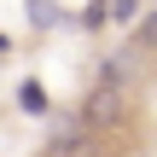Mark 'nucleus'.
<instances>
[{
    "label": "nucleus",
    "instance_id": "obj_1",
    "mask_svg": "<svg viewBox=\"0 0 157 157\" xmlns=\"http://www.w3.org/2000/svg\"><path fill=\"white\" fill-rule=\"evenodd\" d=\"M117 117H122V76H117V70H105V76H99V87L87 93V105H82V122H87V128H111Z\"/></svg>",
    "mask_w": 157,
    "mask_h": 157
},
{
    "label": "nucleus",
    "instance_id": "obj_2",
    "mask_svg": "<svg viewBox=\"0 0 157 157\" xmlns=\"http://www.w3.org/2000/svg\"><path fill=\"white\" fill-rule=\"evenodd\" d=\"M17 105H23L29 117H41V111H47V93H41V82H23V87H17Z\"/></svg>",
    "mask_w": 157,
    "mask_h": 157
},
{
    "label": "nucleus",
    "instance_id": "obj_3",
    "mask_svg": "<svg viewBox=\"0 0 157 157\" xmlns=\"http://www.w3.org/2000/svg\"><path fill=\"white\" fill-rule=\"evenodd\" d=\"M29 23L35 29H52L58 23V0H29Z\"/></svg>",
    "mask_w": 157,
    "mask_h": 157
},
{
    "label": "nucleus",
    "instance_id": "obj_4",
    "mask_svg": "<svg viewBox=\"0 0 157 157\" xmlns=\"http://www.w3.org/2000/svg\"><path fill=\"white\" fill-rule=\"evenodd\" d=\"M134 41H140L146 52H157V12H146V17H140V29H134Z\"/></svg>",
    "mask_w": 157,
    "mask_h": 157
},
{
    "label": "nucleus",
    "instance_id": "obj_5",
    "mask_svg": "<svg viewBox=\"0 0 157 157\" xmlns=\"http://www.w3.org/2000/svg\"><path fill=\"white\" fill-rule=\"evenodd\" d=\"M105 6H111V17H117V23H128V17H134V0H105Z\"/></svg>",
    "mask_w": 157,
    "mask_h": 157
},
{
    "label": "nucleus",
    "instance_id": "obj_6",
    "mask_svg": "<svg viewBox=\"0 0 157 157\" xmlns=\"http://www.w3.org/2000/svg\"><path fill=\"white\" fill-rule=\"evenodd\" d=\"M6 47H12V41H6V35H0V52H6Z\"/></svg>",
    "mask_w": 157,
    "mask_h": 157
},
{
    "label": "nucleus",
    "instance_id": "obj_7",
    "mask_svg": "<svg viewBox=\"0 0 157 157\" xmlns=\"http://www.w3.org/2000/svg\"><path fill=\"white\" fill-rule=\"evenodd\" d=\"M47 157H64V151H47Z\"/></svg>",
    "mask_w": 157,
    "mask_h": 157
}]
</instances>
